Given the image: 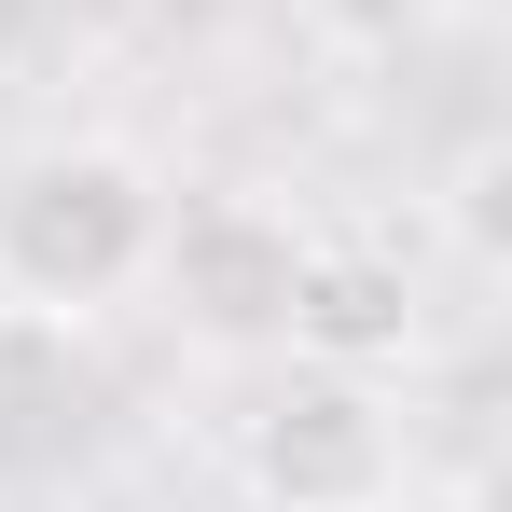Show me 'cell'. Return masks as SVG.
I'll return each mask as SVG.
<instances>
[{
    "mask_svg": "<svg viewBox=\"0 0 512 512\" xmlns=\"http://www.w3.org/2000/svg\"><path fill=\"white\" fill-rule=\"evenodd\" d=\"M263 512H402V416L374 374H305L277 416H250Z\"/></svg>",
    "mask_w": 512,
    "mask_h": 512,
    "instance_id": "3957f363",
    "label": "cell"
},
{
    "mask_svg": "<svg viewBox=\"0 0 512 512\" xmlns=\"http://www.w3.org/2000/svg\"><path fill=\"white\" fill-rule=\"evenodd\" d=\"M167 236V180L125 139H42L28 167H0V305L28 319H97L153 277Z\"/></svg>",
    "mask_w": 512,
    "mask_h": 512,
    "instance_id": "6da1fadb",
    "label": "cell"
},
{
    "mask_svg": "<svg viewBox=\"0 0 512 512\" xmlns=\"http://www.w3.org/2000/svg\"><path fill=\"white\" fill-rule=\"evenodd\" d=\"M416 263L374 250V236H305V263H291V319H277V346L305 360V374H402L416 360Z\"/></svg>",
    "mask_w": 512,
    "mask_h": 512,
    "instance_id": "277c9868",
    "label": "cell"
},
{
    "mask_svg": "<svg viewBox=\"0 0 512 512\" xmlns=\"http://www.w3.org/2000/svg\"><path fill=\"white\" fill-rule=\"evenodd\" d=\"M499 180H512L499 139H471V153H457V180H443V194H457V236H471V263H499Z\"/></svg>",
    "mask_w": 512,
    "mask_h": 512,
    "instance_id": "8992f818",
    "label": "cell"
},
{
    "mask_svg": "<svg viewBox=\"0 0 512 512\" xmlns=\"http://www.w3.org/2000/svg\"><path fill=\"white\" fill-rule=\"evenodd\" d=\"M291 263H305V222L277 194H194V208L167 194V236H153V277L139 291H167L194 346H277Z\"/></svg>",
    "mask_w": 512,
    "mask_h": 512,
    "instance_id": "7a4b0ae2",
    "label": "cell"
},
{
    "mask_svg": "<svg viewBox=\"0 0 512 512\" xmlns=\"http://www.w3.org/2000/svg\"><path fill=\"white\" fill-rule=\"evenodd\" d=\"M333 56H402V42H429L443 28V0H291Z\"/></svg>",
    "mask_w": 512,
    "mask_h": 512,
    "instance_id": "5b68a950",
    "label": "cell"
}]
</instances>
